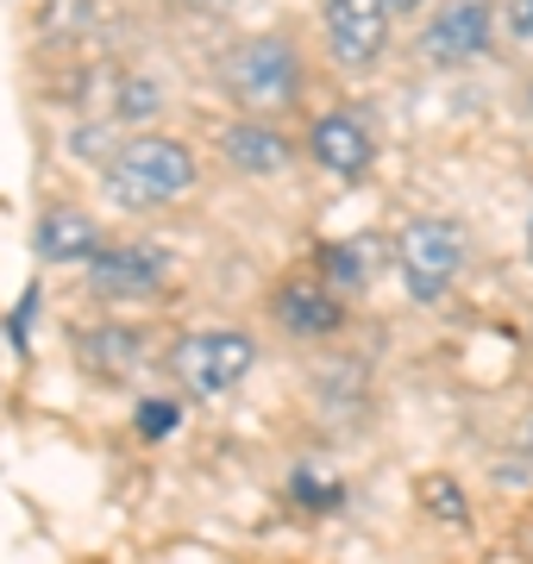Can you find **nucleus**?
I'll return each mask as SVG.
<instances>
[{"label":"nucleus","instance_id":"f257e3e1","mask_svg":"<svg viewBox=\"0 0 533 564\" xmlns=\"http://www.w3.org/2000/svg\"><path fill=\"white\" fill-rule=\"evenodd\" d=\"M202 182V163L183 139H164V132H132V139L113 144V158L101 163V188L107 202L126 207V214H157V207H176Z\"/></svg>","mask_w":533,"mask_h":564},{"label":"nucleus","instance_id":"4468645a","mask_svg":"<svg viewBox=\"0 0 533 564\" xmlns=\"http://www.w3.org/2000/svg\"><path fill=\"white\" fill-rule=\"evenodd\" d=\"M320 270H327L339 289H358V282H365V258H358V245H320Z\"/></svg>","mask_w":533,"mask_h":564},{"label":"nucleus","instance_id":"1a4fd4ad","mask_svg":"<svg viewBox=\"0 0 533 564\" xmlns=\"http://www.w3.org/2000/svg\"><path fill=\"white\" fill-rule=\"evenodd\" d=\"M270 321L283 326L289 339H339L346 333V302L333 295L327 282H308V276H289L276 282V295H270Z\"/></svg>","mask_w":533,"mask_h":564},{"label":"nucleus","instance_id":"a211bd4d","mask_svg":"<svg viewBox=\"0 0 533 564\" xmlns=\"http://www.w3.org/2000/svg\"><path fill=\"white\" fill-rule=\"evenodd\" d=\"M509 39L533 44V0H509Z\"/></svg>","mask_w":533,"mask_h":564},{"label":"nucleus","instance_id":"dca6fc26","mask_svg":"<svg viewBox=\"0 0 533 564\" xmlns=\"http://www.w3.org/2000/svg\"><path fill=\"white\" fill-rule=\"evenodd\" d=\"M427 508L433 514H446V521H465V502H458L452 477H427Z\"/></svg>","mask_w":533,"mask_h":564},{"label":"nucleus","instance_id":"f8f14e48","mask_svg":"<svg viewBox=\"0 0 533 564\" xmlns=\"http://www.w3.org/2000/svg\"><path fill=\"white\" fill-rule=\"evenodd\" d=\"M32 251L44 263H88L101 251V226L83 207H44L39 226H32Z\"/></svg>","mask_w":533,"mask_h":564},{"label":"nucleus","instance_id":"20e7f679","mask_svg":"<svg viewBox=\"0 0 533 564\" xmlns=\"http://www.w3.org/2000/svg\"><path fill=\"white\" fill-rule=\"evenodd\" d=\"M395 270H402L414 302H439L452 282H458V270H465V226L439 220V214L409 220L402 239H395Z\"/></svg>","mask_w":533,"mask_h":564},{"label":"nucleus","instance_id":"7ed1b4c3","mask_svg":"<svg viewBox=\"0 0 533 564\" xmlns=\"http://www.w3.org/2000/svg\"><path fill=\"white\" fill-rule=\"evenodd\" d=\"M251 364H258V339L246 326H202V333H183L170 345L176 383H188V395H202V402L232 395L251 377Z\"/></svg>","mask_w":533,"mask_h":564},{"label":"nucleus","instance_id":"aec40b11","mask_svg":"<svg viewBox=\"0 0 533 564\" xmlns=\"http://www.w3.org/2000/svg\"><path fill=\"white\" fill-rule=\"evenodd\" d=\"M427 0H390V13H421Z\"/></svg>","mask_w":533,"mask_h":564},{"label":"nucleus","instance_id":"f03ea898","mask_svg":"<svg viewBox=\"0 0 533 564\" xmlns=\"http://www.w3.org/2000/svg\"><path fill=\"white\" fill-rule=\"evenodd\" d=\"M302 82H308V63L289 32H251L220 57V88L258 120L302 101Z\"/></svg>","mask_w":533,"mask_h":564},{"label":"nucleus","instance_id":"0eeeda50","mask_svg":"<svg viewBox=\"0 0 533 564\" xmlns=\"http://www.w3.org/2000/svg\"><path fill=\"white\" fill-rule=\"evenodd\" d=\"M496 13L490 0H446L427 25H421V57L439 63V69H458V63H477L490 51Z\"/></svg>","mask_w":533,"mask_h":564},{"label":"nucleus","instance_id":"4be33fe9","mask_svg":"<svg viewBox=\"0 0 533 564\" xmlns=\"http://www.w3.org/2000/svg\"><path fill=\"white\" fill-rule=\"evenodd\" d=\"M527 258H533V214H527Z\"/></svg>","mask_w":533,"mask_h":564},{"label":"nucleus","instance_id":"9b49d317","mask_svg":"<svg viewBox=\"0 0 533 564\" xmlns=\"http://www.w3.org/2000/svg\"><path fill=\"white\" fill-rule=\"evenodd\" d=\"M220 158L239 170V176H276L295 163V144L276 132L270 120H232L220 132Z\"/></svg>","mask_w":533,"mask_h":564},{"label":"nucleus","instance_id":"9d476101","mask_svg":"<svg viewBox=\"0 0 533 564\" xmlns=\"http://www.w3.org/2000/svg\"><path fill=\"white\" fill-rule=\"evenodd\" d=\"M308 158L339 182H358L377 163V139H370V126L351 113V107H333L320 120L308 126Z\"/></svg>","mask_w":533,"mask_h":564},{"label":"nucleus","instance_id":"ddd939ff","mask_svg":"<svg viewBox=\"0 0 533 564\" xmlns=\"http://www.w3.org/2000/svg\"><path fill=\"white\" fill-rule=\"evenodd\" d=\"M113 107H120L126 120H151V113L164 107V95H157V82L151 76H126L120 95H113Z\"/></svg>","mask_w":533,"mask_h":564},{"label":"nucleus","instance_id":"2eb2a0df","mask_svg":"<svg viewBox=\"0 0 533 564\" xmlns=\"http://www.w3.org/2000/svg\"><path fill=\"white\" fill-rule=\"evenodd\" d=\"M176 426V402H139V433L144 440H164Z\"/></svg>","mask_w":533,"mask_h":564},{"label":"nucleus","instance_id":"6e6552de","mask_svg":"<svg viewBox=\"0 0 533 564\" xmlns=\"http://www.w3.org/2000/svg\"><path fill=\"white\" fill-rule=\"evenodd\" d=\"M76 364H83L95 383H132L144 364H151V326H132V321H101V326H83L76 333Z\"/></svg>","mask_w":533,"mask_h":564},{"label":"nucleus","instance_id":"5701e85b","mask_svg":"<svg viewBox=\"0 0 533 564\" xmlns=\"http://www.w3.org/2000/svg\"><path fill=\"white\" fill-rule=\"evenodd\" d=\"M527 113H533V76H527Z\"/></svg>","mask_w":533,"mask_h":564},{"label":"nucleus","instance_id":"423d86ee","mask_svg":"<svg viewBox=\"0 0 533 564\" xmlns=\"http://www.w3.org/2000/svg\"><path fill=\"white\" fill-rule=\"evenodd\" d=\"M170 282V263L157 245H139V239H120V245H101L88 258V295L101 302H144Z\"/></svg>","mask_w":533,"mask_h":564},{"label":"nucleus","instance_id":"412c9836","mask_svg":"<svg viewBox=\"0 0 533 564\" xmlns=\"http://www.w3.org/2000/svg\"><path fill=\"white\" fill-rule=\"evenodd\" d=\"M202 7H239V0H202Z\"/></svg>","mask_w":533,"mask_h":564},{"label":"nucleus","instance_id":"b1692460","mask_svg":"<svg viewBox=\"0 0 533 564\" xmlns=\"http://www.w3.org/2000/svg\"><path fill=\"white\" fill-rule=\"evenodd\" d=\"M527 445H533V421H527Z\"/></svg>","mask_w":533,"mask_h":564},{"label":"nucleus","instance_id":"39448f33","mask_svg":"<svg viewBox=\"0 0 533 564\" xmlns=\"http://www.w3.org/2000/svg\"><path fill=\"white\" fill-rule=\"evenodd\" d=\"M390 0H320V39L339 69H370L390 51Z\"/></svg>","mask_w":533,"mask_h":564},{"label":"nucleus","instance_id":"f3484780","mask_svg":"<svg viewBox=\"0 0 533 564\" xmlns=\"http://www.w3.org/2000/svg\"><path fill=\"white\" fill-rule=\"evenodd\" d=\"M295 496H302L308 508H333V502H339V489H320V477H314V470H302V477H295Z\"/></svg>","mask_w":533,"mask_h":564},{"label":"nucleus","instance_id":"6ab92c4d","mask_svg":"<svg viewBox=\"0 0 533 564\" xmlns=\"http://www.w3.org/2000/svg\"><path fill=\"white\" fill-rule=\"evenodd\" d=\"M39 314V289H25V302L13 307V345H25V321Z\"/></svg>","mask_w":533,"mask_h":564}]
</instances>
